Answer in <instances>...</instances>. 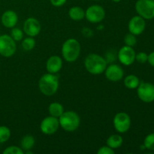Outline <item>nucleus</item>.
<instances>
[{"mask_svg": "<svg viewBox=\"0 0 154 154\" xmlns=\"http://www.w3.org/2000/svg\"><path fill=\"white\" fill-rule=\"evenodd\" d=\"M16 42L9 35H0V55L8 58L16 53Z\"/></svg>", "mask_w": 154, "mask_h": 154, "instance_id": "nucleus-6", "label": "nucleus"}, {"mask_svg": "<svg viewBox=\"0 0 154 154\" xmlns=\"http://www.w3.org/2000/svg\"><path fill=\"white\" fill-rule=\"evenodd\" d=\"M105 17V11L102 6L93 5L85 11V18L91 23H99Z\"/></svg>", "mask_w": 154, "mask_h": 154, "instance_id": "nucleus-9", "label": "nucleus"}, {"mask_svg": "<svg viewBox=\"0 0 154 154\" xmlns=\"http://www.w3.org/2000/svg\"><path fill=\"white\" fill-rule=\"evenodd\" d=\"M105 76L108 81L112 82H117L120 81L124 76V72L121 66L117 64H111L105 69Z\"/></svg>", "mask_w": 154, "mask_h": 154, "instance_id": "nucleus-14", "label": "nucleus"}, {"mask_svg": "<svg viewBox=\"0 0 154 154\" xmlns=\"http://www.w3.org/2000/svg\"><path fill=\"white\" fill-rule=\"evenodd\" d=\"M59 78L55 74L47 73L42 75L38 81V88L41 93L46 96H52L59 89Z\"/></svg>", "mask_w": 154, "mask_h": 154, "instance_id": "nucleus-2", "label": "nucleus"}, {"mask_svg": "<svg viewBox=\"0 0 154 154\" xmlns=\"http://www.w3.org/2000/svg\"><path fill=\"white\" fill-rule=\"evenodd\" d=\"M67 0H50V2L54 7H62L66 3Z\"/></svg>", "mask_w": 154, "mask_h": 154, "instance_id": "nucleus-30", "label": "nucleus"}, {"mask_svg": "<svg viewBox=\"0 0 154 154\" xmlns=\"http://www.w3.org/2000/svg\"><path fill=\"white\" fill-rule=\"evenodd\" d=\"M114 150L108 147V145L102 146L100 148H99L97 151V154H114Z\"/></svg>", "mask_w": 154, "mask_h": 154, "instance_id": "nucleus-29", "label": "nucleus"}, {"mask_svg": "<svg viewBox=\"0 0 154 154\" xmlns=\"http://www.w3.org/2000/svg\"><path fill=\"white\" fill-rule=\"evenodd\" d=\"M131 118L128 114L125 112H119L114 116L113 124L115 130L118 133H126L131 127Z\"/></svg>", "mask_w": 154, "mask_h": 154, "instance_id": "nucleus-7", "label": "nucleus"}, {"mask_svg": "<svg viewBox=\"0 0 154 154\" xmlns=\"http://www.w3.org/2000/svg\"><path fill=\"white\" fill-rule=\"evenodd\" d=\"M58 119L60 126L65 131L69 132L76 131L81 123V118L79 115L73 111H64Z\"/></svg>", "mask_w": 154, "mask_h": 154, "instance_id": "nucleus-4", "label": "nucleus"}, {"mask_svg": "<svg viewBox=\"0 0 154 154\" xmlns=\"http://www.w3.org/2000/svg\"><path fill=\"white\" fill-rule=\"evenodd\" d=\"M81 45L77 39L74 38L65 41L62 46V56L68 63L75 62L81 54Z\"/></svg>", "mask_w": 154, "mask_h": 154, "instance_id": "nucleus-3", "label": "nucleus"}, {"mask_svg": "<svg viewBox=\"0 0 154 154\" xmlns=\"http://www.w3.org/2000/svg\"><path fill=\"white\" fill-rule=\"evenodd\" d=\"M106 59L96 54H90L84 60V66L87 72L91 75H101L107 68Z\"/></svg>", "mask_w": 154, "mask_h": 154, "instance_id": "nucleus-1", "label": "nucleus"}, {"mask_svg": "<svg viewBox=\"0 0 154 154\" xmlns=\"http://www.w3.org/2000/svg\"><path fill=\"white\" fill-rule=\"evenodd\" d=\"M123 139L121 135L118 134H114V135H110L106 141V145L112 148L113 150H116L120 147L123 144Z\"/></svg>", "mask_w": 154, "mask_h": 154, "instance_id": "nucleus-18", "label": "nucleus"}, {"mask_svg": "<svg viewBox=\"0 0 154 154\" xmlns=\"http://www.w3.org/2000/svg\"><path fill=\"white\" fill-rule=\"evenodd\" d=\"M82 33L84 35L86 36V37H90V35L89 34H90L92 35V34H93V32H92L90 29H89L84 28V29L82 30Z\"/></svg>", "mask_w": 154, "mask_h": 154, "instance_id": "nucleus-32", "label": "nucleus"}, {"mask_svg": "<svg viewBox=\"0 0 154 154\" xmlns=\"http://www.w3.org/2000/svg\"><path fill=\"white\" fill-rule=\"evenodd\" d=\"M2 153L3 154H23L24 151L20 148V147L12 145L6 147Z\"/></svg>", "mask_w": 154, "mask_h": 154, "instance_id": "nucleus-27", "label": "nucleus"}, {"mask_svg": "<svg viewBox=\"0 0 154 154\" xmlns=\"http://www.w3.org/2000/svg\"><path fill=\"white\" fill-rule=\"evenodd\" d=\"M69 16L72 20L80 21L85 18V11L79 6H73L69 10Z\"/></svg>", "mask_w": 154, "mask_h": 154, "instance_id": "nucleus-17", "label": "nucleus"}, {"mask_svg": "<svg viewBox=\"0 0 154 154\" xmlns=\"http://www.w3.org/2000/svg\"><path fill=\"white\" fill-rule=\"evenodd\" d=\"M111 1H112L113 2H120L121 0H111Z\"/></svg>", "mask_w": 154, "mask_h": 154, "instance_id": "nucleus-33", "label": "nucleus"}, {"mask_svg": "<svg viewBox=\"0 0 154 154\" xmlns=\"http://www.w3.org/2000/svg\"><path fill=\"white\" fill-rule=\"evenodd\" d=\"M135 54L136 53L133 48L125 45L119 50L117 58L121 64L129 66L135 61Z\"/></svg>", "mask_w": 154, "mask_h": 154, "instance_id": "nucleus-11", "label": "nucleus"}, {"mask_svg": "<svg viewBox=\"0 0 154 154\" xmlns=\"http://www.w3.org/2000/svg\"><path fill=\"white\" fill-rule=\"evenodd\" d=\"M123 41H124L125 45L133 48V47L135 46V45L137 44L136 35L129 32L125 35L124 40Z\"/></svg>", "mask_w": 154, "mask_h": 154, "instance_id": "nucleus-26", "label": "nucleus"}, {"mask_svg": "<svg viewBox=\"0 0 154 154\" xmlns=\"http://www.w3.org/2000/svg\"><path fill=\"white\" fill-rule=\"evenodd\" d=\"M137 95L140 100L145 103H150L154 101V84L141 81L137 87Z\"/></svg>", "mask_w": 154, "mask_h": 154, "instance_id": "nucleus-8", "label": "nucleus"}, {"mask_svg": "<svg viewBox=\"0 0 154 154\" xmlns=\"http://www.w3.org/2000/svg\"><path fill=\"white\" fill-rule=\"evenodd\" d=\"M144 145L149 150H154V132L147 135L144 140Z\"/></svg>", "mask_w": 154, "mask_h": 154, "instance_id": "nucleus-25", "label": "nucleus"}, {"mask_svg": "<svg viewBox=\"0 0 154 154\" xmlns=\"http://www.w3.org/2000/svg\"><path fill=\"white\" fill-rule=\"evenodd\" d=\"M2 24L6 28H13L16 26L18 22L17 14L12 10H7L2 14L1 17Z\"/></svg>", "mask_w": 154, "mask_h": 154, "instance_id": "nucleus-15", "label": "nucleus"}, {"mask_svg": "<svg viewBox=\"0 0 154 154\" xmlns=\"http://www.w3.org/2000/svg\"><path fill=\"white\" fill-rule=\"evenodd\" d=\"M135 8L137 14L144 20L154 18V0H138Z\"/></svg>", "mask_w": 154, "mask_h": 154, "instance_id": "nucleus-5", "label": "nucleus"}, {"mask_svg": "<svg viewBox=\"0 0 154 154\" xmlns=\"http://www.w3.org/2000/svg\"><path fill=\"white\" fill-rule=\"evenodd\" d=\"M11 135V129L8 126H0V144L8 141Z\"/></svg>", "mask_w": 154, "mask_h": 154, "instance_id": "nucleus-23", "label": "nucleus"}, {"mask_svg": "<svg viewBox=\"0 0 154 154\" xmlns=\"http://www.w3.org/2000/svg\"><path fill=\"white\" fill-rule=\"evenodd\" d=\"M35 144V139L31 135H26L20 141V148L23 151L32 150Z\"/></svg>", "mask_w": 154, "mask_h": 154, "instance_id": "nucleus-19", "label": "nucleus"}, {"mask_svg": "<svg viewBox=\"0 0 154 154\" xmlns=\"http://www.w3.org/2000/svg\"><path fill=\"white\" fill-rule=\"evenodd\" d=\"M146 28L145 20L141 16H134L129 20L128 23L129 32L135 35H139L142 34Z\"/></svg>", "mask_w": 154, "mask_h": 154, "instance_id": "nucleus-13", "label": "nucleus"}, {"mask_svg": "<svg viewBox=\"0 0 154 154\" xmlns=\"http://www.w3.org/2000/svg\"><path fill=\"white\" fill-rule=\"evenodd\" d=\"M147 62H148L149 64H150V66L154 67V51L150 53V54L148 55Z\"/></svg>", "mask_w": 154, "mask_h": 154, "instance_id": "nucleus-31", "label": "nucleus"}, {"mask_svg": "<svg viewBox=\"0 0 154 154\" xmlns=\"http://www.w3.org/2000/svg\"><path fill=\"white\" fill-rule=\"evenodd\" d=\"M148 55L144 52H139L135 54V61L140 64H144L147 62Z\"/></svg>", "mask_w": 154, "mask_h": 154, "instance_id": "nucleus-28", "label": "nucleus"}, {"mask_svg": "<svg viewBox=\"0 0 154 154\" xmlns=\"http://www.w3.org/2000/svg\"><path fill=\"white\" fill-rule=\"evenodd\" d=\"M60 126L59 119L50 115L45 117L41 122L40 129L43 134L50 135L56 133L58 131Z\"/></svg>", "mask_w": 154, "mask_h": 154, "instance_id": "nucleus-10", "label": "nucleus"}, {"mask_svg": "<svg viewBox=\"0 0 154 154\" xmlns=\"http://www.w3.org/2000/svg\"><path fill=\"white\" fill-rule=\"evenodd\" d=\"M35 40L34 39V38L28 36L22 41L21 45H22V48L24 51H30L34 49L35 47Z\"/></svg>", "mask_w": 154, "mask_h": 154, "instance_id": "nucleus-22", "label": "nucleus"}, {"mask_svg": "<svg viewBox=\"0 0 154 154\" xmlns=\"http://www.w3.org/2000/svg\"><path fill=\"white\" fill-rule=\"evenodd\" d=\"M23 32L30 37H35L38 35L42 30V25L40 22L35 17H29L24 21Z\"/></svg>", "mask_w": 154, "mask_h": 154, "instance_id": "nucleus-12", "label": "nucleus"}, {"mask_svg": "<svg viewBox=\"0 0 154 154\" xmlns=\"http://www.w3.org/2000/svg\"><path fill=\"white\" fill-rule=\"evenodd\" d=\"M140 80L136 75H129L125 78L124 79V85L126 88L129 90H135L137 89L138 85L140 84Z\"/></svg>", "mask_w": 154, "mask_h": 154, "instance_id": "nucleus-21", "label": "nucleus"}, {"mask_svg": "<svg viewBox=\"0 0 154 154\" xmlns=\"http://www.w3.org/2000/svg\"><path fill=\"white\" fill-rule=\"evenodd\" d=\"M63 67V60L60 56L53 55L46 62V69L48 73L57 74Z\"/></svg>", "mask_w": 154, "mask_h": 154, "instance_id": "nucleus-16", "label": "nucleus"}, {"mask_svg": "<svg viewBox=\"0 0 154 154\" xmlns=\"http://www.w3.org/2000/svg\"><path fill=\"white\" fill-rule=\"evenodd\" d=\"M23 31L21 29L17 28V27H13L11 30V37L15 41V42H20L23 38Z\"/></svg>", "mask_w": 154, "mask_h": 154, "instance_id": "nucleus-24", "label": "nucleus"}, {"mask_svg": "<svg viewBox=\"0 0 154 154\" xmlns=\"http://www.w3.org/2000/svg\"><path fill=\"white\" fill-rule=\"evenodd\" d=\"M64 108L63 105L59 102H52L48 107V112L50 115L59 118L64 112Z\"/></svg>", "mask_w": 154, "mask_h": 154, "instance_id": "nucleus-20", "label": "nucleus"}, {"mask_svg": "<svg viewBox=\"0 0 154 154\" xmlns=\"http://www.w3.org/2000/svg\"><path fill=\"white\" fill-rule=\"evenodd\" d=\"M91 1H99V0H91Z\"/></svg>", "mask_w": 154, "mask_h": 154, "instance_id": "nucleus-34", "label": "nucleus"}]
</instances>
